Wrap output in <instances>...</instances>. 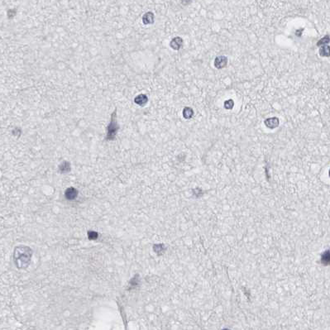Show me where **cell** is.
Instances as JSON below:
<instances>
[{"instance_id": "9c48e42d", "label": "cell", "mask_w": 330, "mask_h": 330, "mask_svg": "<svg viewBox=\"0 0 330 330\" xmlns=\"http://www.w3.org/2000/svg\"><path fill=\"white\" fill-rule=\"evenodd\" d=\"M143 22L144 24H152L154 23V15L152 13H146L143 17Z\"/></svg>"}, {"instance_id": "7a4b0ae2", "label": "cell", "mask_w": 330, "mask_h": 330, "mask_svg": "<svg viewBox=\"0 0 330 330\" xmlns=\"http://www.w3.org/2000/svg\"><path fill=\"white\" fill-rule=\"evenodd\" d=\"M115 115H116V112H114L112 114L109 125H108V127L107 138L108 140H113L115 137V135H116L117 132H118V124H117V120L116 118H115Z\"/></svg>"}, {"instance_id": "3957f363", "label": "cell", "mask_w": 330, "mask_h": 330, "mask_svg": "<svg viewBox=\"0 0 330 330\" xmlns=\"http://www.w3.org/2000/svg\"><path fill=\"white\" fill-rule=\"evenodd\" d=\"M228 64V57L224 55L218 56L214 60V66L217 69H223Z\"/></svg>"}, {"instance_id": "52a82bcc", "label": "cell", "mask_w": 330, "mask_h": 330, "mask_svg": "<svg viewBox=\"0 0 330 330\" xmlns=\"http://www.w3.org/2000/svg\"><path fill=\"white\" fill-rule=\"evenodd\" d=\"M65 197L68 200H74L78 195V191L74 188H69L65 191Z\"/></svg>"}, {"instance_id": "30bf717a", "label": "cell", "mask_w": 330, "mask_h": 330, "mask_svg": "<svg viewBox=\"0 0 330 330\" xmlns=\"http://www.w3.org/2000/svg\"><path fill=\"white\" fill-rule=\"evenodd\" d=\"M194 115V110L190 107H185L183 109V117L185 119H190Z\"/></svg>"}, {"instance_id": "9a60e30c", "label": "cell", "mask_w": 330, "mask_h": 330, "mask_svg": "<svg viewBox=\"0 0 330 330\" xmlns=\"http://www.w3.org/2000/svg\"><path fill=\"white\" fill-rule=\"evenodd\" d=\"M89 237H90V239H95L98 237V234L94 232H90V233H89Z\"/></svg>"}, {"instance_id": "8992f818", "label": "cell", "mask_w": 330, "mask_h": 330, "mask_svg": "<svg viewBox=\"0 0 330 330\" xmlns=\"http://www.w3.org/2000/svg\"><path fill=\"white\" fill-rule=\"evenodd\" d=\"M135 103L137 104H138L140 106H143L147 103L148 101V99H147V96L145 95V94H139L138 96H137L135 98Z\"/></svg>"}, {"instance_id": "277c9868", "label": "cell", "mask_w": 330, "mask_h": 330, "mask_svg": "<svg viewBox=\"0 0 330 330\" xmlns=\"http://www.w3.org/2000/svg\"><path fill=\"white\" fill-rule=\"evenodd\" d=\"M264 123L265 125L270 129H274L275 127H277L280 124V121H279L278 118L276 117H273V118H266V119L264 121Z\"/></svg>"}, {"instance_id": "5b68a950", "label": "cell", "mask_w": 330, "mask_h": 330, "mask_svg": "<svg viewBox=\"0 0 330 330\" xmlns=\"http://www.w3.org/2000/svg\"><path fill=\"white\" fill-rule=\"evenodd\" d=\"M170 46L173 50L179 51L183 46V39L181 37H180V36H175L171 41Z\"/></svg>"}, {"instance_id": "8fae6325", "label": "cell", "mask_w": 330, "mask_h": 330, "mask_svg": "<svg viewBox=\"0 0 330 330\" xmlns=\"http://www.w3.org/2000/svg\"><path fill=\"white\" fill-rule=\"evenodd\" d=\"M321 262H322L324 266H325V264H326V266H328V264H329V251H328V250L326 251V253H324V254H323L322 258H321Z\"/></svg>"}, {"instance_id": "4fadbf2b", "label": "cell", "mask_w": 330, "mask_h": 330, "mask_svg": "<svg viewBox=\"0 0 330 330\" xmlns=\"http://www.w3.org/2000/svg\"><path fill=\"white\" fill-rule=\"evenodd\" d=\"M224 108L228 110L232 109L234 106V101L233 99H228L224 102V104H223Z\"/></svg>"}, {"instance_id": "6da1fadb", "label": "cell", "mask_w": 330, "mask_h": 330, "mask_svg": "<svg viewBox=\"0 0 330 330\" xmlns=\"http://www.w3.org/2000/svg\"><path fill=\"white\" fill-rule=\"evenodd\" d=\"M33 250L27 246L17 247L14 250L13 261L17 268H27L31 262Z\"/></svg>"}, {"instance_id": "ba28073f", "label": "cell", "mask_w": 330, "mask_h": 330, "mask_svg": "<svg viewBox=\"0 0 330 330\" xmlns=\"http://www.w3.org/2000/svg\"><path fill=\"white\" fill-rule=\"evenodd\" d=\"M319 55L324 57H329L330 55V48L328 44L327 45L321 46L319 49Z\"/></svg>"}, {"instance_id": "7c38bea8", "label": "cell", "mask_w": 330, "mask_h": 330, "mask_svg": "<svg viewBox=\"0 0 330 330\" xmlns=\"http://www.w3.org/2000/svg\"><path fill=\"white\" fill-rule=\"evenodd\" d=\"M329 43V36L327 35V36H324L323 38L320 39L319 42H317V46H321L327 45Z\"/></svg>"}, {"instance_id": "5bb4252c", "label": "cell", "mask_w": 330, "mask_h": 330, "mask_svg": "<svg viewBox=\"0 0 330 330\" xmlns=\"http://www.w3.org/2000/svg\"><path fill=\"white\" fill-rule=\"evenodd\" d=\"M60 169H61V171L62 172L69 171H70V169H71V167H70V164L67 163V162H64V163H62L61 165Z\"/></svg>"}]
</instances>
